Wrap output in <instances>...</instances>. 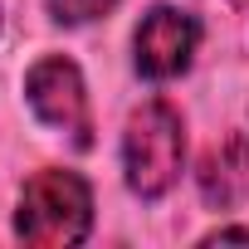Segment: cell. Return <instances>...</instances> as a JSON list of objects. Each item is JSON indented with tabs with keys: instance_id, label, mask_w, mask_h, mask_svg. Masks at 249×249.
I'll return each instance as SVG.
<instances>
[{
	"instance_id": "cell-1",
	"label": "cell",
	"mask_w": 249,
	"mask_h": 249,
	"mask_svg": "<svg viewBox=\"0 0 249 249\" xmlns=\"http://www.w3.org/2000/svg\"><path fill=\"white\" fill-rule=\"evenodd\" d=\"M93 230V191L78 171H39L20 191L15 234L35 249H69L83 244Z\"/></svg>"
},
{
	"instance_id": "cell-2",
	"label": "cell",
	"mask_w": 249,
	"mask_h": 249,
	"mask_svg": "<svg viewBox=\"0 0 249 249\" xmlns=\"http://www.w3.org/2000/svg\"><path fill=\"white\" fill-rule=\"evenodd\" d=\"M186 166V127L181 112L166 98L142 103L127 117V132H122V171H127L132 196L142 200H161Z\"/></svg>"
},
{
	"instance_id": "cell-3",
	"label": "cell",
	"mask_w": 249,
	"mask_h": 249,
	"mask_svg": "<svg viewBox=\"0 0 249 249\" xmlns=\"http://www.w3.org/2000/svg\"><path fill=\"white\" fill-rule=\"evenodd\" d=\"M25 98L35 107V117L44 127L64 132L73 147H93V117H88V88L73 59L49 54L39 64H30L25 73Z\"/></svg>"
},
{
	"instance_id": "cell-4",
	"label": "cell",
	"mask_w": 249,
	"mask_h": 249,
	"mask_svg": "<svg viewBox=\"0 0 249 249\" xmlns=\"http://www.w3.org/2000/svg\"><path fill=\"white\" fill-rule=\"evenodd\" d=\"M200 44V25L191 10H176V5H157L142 15L137 35H132V49H137V73L142 78H176L191 69V54Z\"/></svg>"
},
{
	"instance_id": "cell-5",
	"label": "cell",
	"mask_w": 249,
	"mask_h": 249,
	"mask_svg": "<svg viewBox=\"0 0 249 249\" xmlns=\"http://www.w3.org/2000/svg\"><path fill=\"white\" fill-rule=\"evenodd\" d=\"M196 181H200L205 205H215V210H234V205L249 196V137H244V132L220 137V142L200 157Z\"/></svg>"
},
{
	"instance_id": "cell-6",
	"label": "cell",
	"mask_w": 249,
	"mask_h": 249,
	"mask_svg": "<svg viewBox=\"0 0 249 249\" xmlns=\"http://www.w3.org/2000/svg\"><path fill=\"white\" fill-rule=\"evenodd\" d=\"M112 5H117V0H49V10H54L59 25H88V20L107 15Z\"/></svg>"
},
{
	"instance_id": "cell-7",
	"label": "cell",
	"mask_w": 249,
	"mask_h": 249,
	"mask_svg": "<svg viewBox=\"0 0 249 249\" xmlns=\"http://www.w3.org/2000/svg\"><path fill=\"white\" fill-rule=\"evenodd\" d=\"M225 239H249V230H215V234H205V244H225Z\"/></svg>"
},
{
	"instance_id": "cell-8",
	"label": "cell",
	"mask_w": 249,
	"mask_h": 249,
	"mask_svg": "<svg viewBox=\"0 0 249 249\" xmlns=\"http://www.w3.org/2000/svg\"><path fill=\"white\" fill-rule=\"evenodd\" d=\"M234 5H249V0H234Z\"/></svg>"
}]
</instances>
